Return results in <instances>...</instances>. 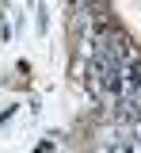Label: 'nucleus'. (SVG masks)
<instances>
[{
	"label": "nucleus",
	"instance_id": "nucleus-1",
	"mask_svg": "<svg viewBox=\"0 0 141 153\" xmlns=\"http://www.w3.org/2000/svg\"><path fill=\"white\" fill-rule=\"evenodd\" d=\"M95 153H141V142H107V146H95Z\"/></svg>",
	"mask_w": 141,
	"mask_h": 153
}]
</instances>
